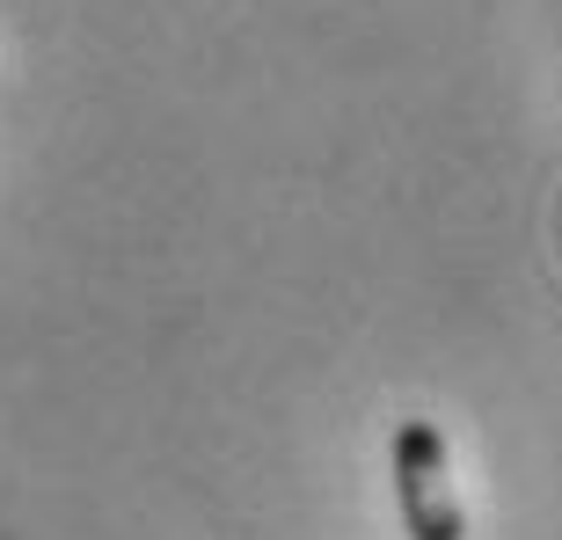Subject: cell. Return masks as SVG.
<instances>
[{"instance_id": "6da1fadb", "label": "cell", "mask_w": 562, "mask_h": 540, "mask_svg": "<svg viewBox=\"0 0 562 540\" xmlns=\"http://www.w3.org/2000/svg\"><path fill=\"white\" fill-rule=\"evenodd\" d=\"M395 504H402L409 540H460L468 533L453 475H446V438H438L431 416H402L395 424Z\"/></svg>"}]
</instances>
